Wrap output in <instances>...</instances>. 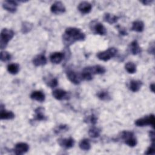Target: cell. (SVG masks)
I'll return each instance as SVG.
<instances>
[{
  "label": "cell",
  "instance_id": "33",
  "mask_svg": "<svg viewBox=\"0 0 155 155\" xmlns=\"http://www.w3.org/2000/svg\"><path fill=\"white\" fill-rule=\"evenodd\" d=\"M12 55L6 51H1V61L2 62H7L11 59Z\"/></svg>",
  "mask_w": 155,
  "mask_h": 155
},
{
  "label": "cell",
  "instance_id": "25",
  "mask_svg": "<svg viewBox=\"0 0 155 155\" xmlns=\"http://www.w3.org/2000/svg\"><path fill=\"white\" fill-rule=\"evenodd\" d=\"M97 97L101 101H109L111 100V96L109 93L106 90H101L97 93Z\"/></svg>",
  "mask_w": 155,
  "mask_h": 155
},
{
  "label": "cell",
  "instance_id": "7",
  "mask_svg": "<svg viewBox=\"0 0 155 155\" xmlns=\"http://www.w3.org/2000/svg\"><path fill=\"white\" fill-rule=\"evenodd\" d=\"M29 150V145L25 142H19L17 143L13 151L16 155H22L27 153Z\"/></svg>",
  "mask_w": 155,
  "mask_h": 155
},
{
  "label": "cell",
  "instance_id": "8",
  "mask_svg": "<svg viewBox=\"0 0 155 155\" xmlns=\"http://www.w3.org/2000/svg\"><path fill=\"white\" fill-rule=\"evenodd\" d=\"M65 7L64 4L61 1L54 2L50 7V11L51 13L55 15L62 14L65 12Z\"/></svg>",
  "mask_w": 155,
  "mask_h": 155
},
{
  "label": "cell",
  "instance_id": "23",
  "mask_svg": "<svg viewBox=\"0 0 155 155\" xmlns=\"http://www.w3.org/2000/svg\"><path fill=\"white\" fill-rule=\"evenodd\" d=\"M88 68L93 75L102 74L105 73L106 71L105 67L102 65H96L94 66L88 67Z\"/></svg>",
  "mask_w": 155,
  "mask_h": 155
},
{
  "label": "cell",
  "instance_id": "12",
  "mask_svg": "<svg viewBox=\"0 0 155 155\" xmlns=\"http://www.w3.org/2000/svg\"><path fill=\"white\" fill-rule=\"evenodd\" d=\"M58 144L62 148L69 149L72 148L74 145V140L72 137L68 138H60L58 139Z\"/></svg>",
  "mask_w": 155,
  "mask_h": 155
},
{
  "label": "cell",
  "instance_id": "14",
  "mask_svg": "<svg viewBox=\"0 0 155 155\" xmlns=\"http://www.w3.org/2000/svg\"><path fill=\"white\" fill-rule=\"evenodd\" d=\"M78 9L82 14H88L92 9V5L87 1H82L78 4Z\"/></svg>",
  "mask_w": 155,
  "mask_h": 155
},
{
  "label": "cell",
  "instance_id": "1",
  "mask_svg": "<svg viewBox=\"0 0 155 155\" xmlns=\"http://www.w3.org/2000/svg\"><path fill=\"white\" fill-rule=\"evenodd\" d=\"M85 39V35L80 28L70 27L65 29L62 35V41L66 47L78 41H83Z\"/></svg>",
  "mask_w": 155,
  "mask_h": 155
},
{
  "label": "cell",
  "instance_id": "15",
  "mask_svg": "<svg viewBox=\"0 0 155 155\" xmlns=\"http://www.w3.org/2000/svg\"><path fill=\"white\" fill-rule=\"evenodd\" d=\"M15 114L10 111L6 110L1 105V111H0V118L1 120H10L15 118Z\"/></svg>",
  "mask_w": 155,
  "mask_h": 155
},
{
  "label": "cell",
  "instance_id": "19",
  "mask_svg": "<svg viewBox=\"0 0 155 155\" xmlns=\"http://www.w3.org/2000/svg\"><path fill=\"white\" fill-rule=\"evenodd\" d=\"M129 49H130V53L133 55L139 54L142 51L141 48L139 46V43L136 40H134L130 43L129 45Z\"/></svg>",
  "mask_w": 155,
  "mask_h": 155
},
{
  "label": "cell",
  "instance_id": "18",
  "mask_svg": "<svg viewBox=\"0 0 155 155\" xmlns=\"http://www.w3.org/2000/svg\"><path fill=\"white\" fill-rule=\"evenodd\" d=\"M30 98L33 100L42 102H44L45 99V94L39 90H36L33 91L31 94H30Z\"/></svg>",
  "mask_w": 155,
  "mask_h": 155
},
{
  "label": "cell",
  "instance_id": "28",
  "mask_svg": "<svg viewBox=\"0 0 155 155\" xmlns=\"http://www.w3.org/2000/svg\"><path fill=\"white\" fill-rule=\"evenodd\" d=\"M7 71L12 74H16L19 71V65L16 63L10 64L7 67Z\"/></svg>",
  "mask_w": 155,
  "mask_h": 155
},
{
  "label": "cell",
  "instance_id": "5",
  "mask_svg": "<svg viewBox=\"0 0 155 155\" xmlns=\"http://www.w3.org/2000/svg\"><path fill=\"white\" fill-rule=\"evenodd\" d=\"M120 137L124 143L130 147H134L137 145V139L132 131H123L120 134Z\"/></svg>",
  "mask_w": 155,
  "mask_h": 155
},
{
  "label": "cell",
  "instance_id": "6",
  "mask_svg": "<svg viewBox=\"0 0 155 155\" xmlns=\"http://www.w3.org/2000/svg\"><path fill=\"white\" fill-rule=\"evenodd\" d=\"M155 117L154 115L151 114L148 116H146L143 117L139 118L135 120V125L137 127H144L147 125H151L153 127L154 126Z\"/></svg>",
  "mask_w": 155,
  "mask_h": 155
},
{
  "label": "cell",
  "instance_id": "34",
  "mask_svg": "<svg viewBox=\"0 0 155 155\" xmlns=\"http://www.w3.org/2000/svg\"><path fill=\"white\" fill-rule=\"evenodd\" d=\"M68 130V127L67 125H59L58 126H57L55 128H54V133L56 134H59L61 132L63 131H66Z\"/></svg>",
  "mask_w": 155,
  "mask_h": 155
},
{
  "label": "cell",
  "instance_id": "11",
  "mask_svg": "<svg viewBox=\"0 0 155 155\" xmlns=\"http://www.w3.org/2000/svg\"><path fill=\"white\" fill-rule=\"evenodd\" d=\"M52 95L54 99L59 101L68 99L70 97L68 92L62 89H56L53 90Z\"/></svg>",
  "mask_w": 155,
  "mask_h": 155
},
{
  "label": "cell",
  "instance_id": "13",
  "mask_svg": "<svg viewBox=\"0 0 155 155\" xmlns=\"http://www.w3.org/2000/svg\"><path fill=\"white\" fill-rule=\"evenodd\" d=\"M64 53L60 51H56L52 53L50 55V61L54 64H60L64 58Z\"/></svg>",
  "mask_w": 155,
  "mask_h": 155
},
{
  "label": "cell",
  "instance_id": "27",
  "mask_svg": "<svg viewBox=\"0 0 155 155\" xmlns=\"http://www.w3.org/2000/svg\"><path fill=\"white\" fill-rule=\"evenodd\" d=\"M79 148L84 151H88L91 148L90 140L88 139H83L79 143Z\"/></svg>",
  "mask_w": 155,
  "mask_h": 155
},
{
  "label": "cell",
  "instance_id": "22",
  "mask_svg": "<svg viewBox=\"0 0 155 155\" xmlns=\"http://www.w3.org/2000/svg\"><path fill=\"white\" fill-rule=\"evenodd\" d=\"M144 29V23L142 21L137 20L134 21L132 23V27L131 28V30L132 31L140 33L143 31Z\"/></svg>",
  "mask_w": 155,
  "mask_h": 155
},
{
  "label": "cell",
  "instance_id": "4",
  "mask_svg": "<svg viewBox=\"0 0 155 155\" xmlns=\"http://www.w3.org/2000/svg\"><path fill=\"white\" fill-rule=\"evenodd\" d=\"M117 52V49L114 47H110L105 51L99 52L97 54V57L99 60L107 62L110 60L111 58L115 57Z\"/></svg>",
  "mask_w": 155,
  "mask_h": 155
},
{
  "label": "cell",
  "instance_id": "29",
  "mask_svg": "<svg viewBox=\"0 0 155 155\" xmlns=\"http://www.w3.org/2000/svg\"><path fill=\"white\" fill-rule=\"evenodd\" d=\"M101 132V130L100 128L96 127H93L89 129L88 135L92 138H97L100 136Z\"/></svg>",
  "mask_w": 155,
  "mask_h": 155
},
{
  "label": "cell",
  "instance_id": "32",
  "mask_svg": "<svg viewBox=\"0 0 155 155\" xmlns=\"http://www.w3.org/2000/svg\"><path fill=\"white\" fill-rule=\"evenodd\" d=\"M84 121L87 123H90L92 125H95L97 121V117L94 114H91L90 116H87L85 119Z\"/></svg>",
  "mask_w": 155,
  "mask_h": 155
},
{
  "label": "cell",
  "instance_id": "31",
  "mask_svg": "<svg viewBox=\"0 0 155 155\" xmlns=\"http://www.w3.org/2000/svg\"><path fill=\"white\" fill-rule=\"evenodd\" d=\"M125 69L128 73L133 74L136 71V66L133 62H128L125 64Z\"/></svg>",
  "mask_w": 155,
  "mask_h": 155
},
{
  "label": "cell",
  "instance_id": "26",
  "mask_svg": "<svg viewBox=\"0 0 155 155\" xmlns=\"http://www.w3.org/2000/svg\"><path fill=\"white\" fill-rule=\"evenodd\" d=\"M33 24L30 22H28V21L23 22L21 25V32L23 34L28 33L31 30V29L33 28Z\"/></svg>",
  "mask_w": 155,
  "mask_h": 155
},
{
  "label": "cell",
  "instance_id": "3",
  "mask_svg": "<svg viewBox=\"0 0 155 155\" xmlns=\"http://www.w3.org/2000/svg\"><path fill=\"white\" fill-rule=\"evenodd\" d=\"M89 27L94 34L101 36H104L107 34L106 28L102 23L96 19H94L90 22Z\"/></svg>",
  "mask_w": 155,
  "mask_h": 155
},
{
  "label": "cell",
  "instance_id": "21",
  "mask_svg": "<svg viewBox=\"0 0 155 155\" xmlns=\"http://www.w3.org/2000/svg\"><path fill=\"white\" fill-rule=\"evenodd\" d=\"M104 21L110 24H113L117 22L119 17L109 13H105L103 17Z\"/></svg>",
  "mask_w": 155,
  "mask_h": 155
},
{
  "label": "cell",
  "instance_id": "37",
  "mask_svg": "<svg viewBox=\"0 0 155 155\" xmlns=\"http://www.w3.org/2000/svg\"><path fill=\"white\" fill-rule=\"evenodd\" d=\"M148 52L150 54H154V42L150 43V46L148 48Z\"/></svg>",
  "mask_w": 155,
  "mask_h": 155
},
{
  "label": "cell",
  "instance_id": "36",
  "mask_svg": "<svg viewBox=\"0 0 155 155\" xmlns=\"http://www.w3.org/2000/svg\"><path fill=\"white\" fill-rule=\"evenodd\" d=\"M117 30L119 32V33L121 35H124V36H125V35H128V33L127 32V30L125 28L120 26V25H117Z\"/></svg>",
  "mask_w": 155,
  "mask_h": 155
},
{
  "label": "cell",
  "instance_id": "16",
  "mask_svg": "<svg viewBox=\"0 0 155 155\" xmlns=\"http://www.w3.org/2000/svg\"><path fill=\"white\" fill-rule=\"evenodd\" d=\"M47 58L46 57L42 54H38L35 56L32 60V62L34 65L36 67H39L44 65L47 64Z\"/></svg>",
  "mask_w": 155,
  "mask_h": 155
},
{
  "label": "cell",
  "instance_id": "35",
  "mask_svg": "<svg viewBox=\"0 0 155 155\" xmlns=\"http://www.w3.org/2000/svg\"><path fill=\"white\" fill-rule=\"evenodd\" d=\"M145 154H155V147H154V142H152L151 145L147 148Z\"/></svg>",
  "mask_w": 155,
  "mask_h": 155
},
{
  "label": "cell",
  "instance_id": "24",
  "mask_svg": "<svg viewBox=\"0 0 155 155\" xmlns=\"http://www.w3.org/2000/svg\"><path fill=\"white\" fill-rule=\"evenodd\" d=\"M81 77L82 79H84L85 81H91L93 79V74L91 73V72L90 71L88 67H85L82 71V73L81 74Z\"/></svg>",
  "mask_w": 155,
  "mask_h": 155
},
{
  "label": "cell",
  "instance_id": "2",
  "mask_svg": "<svg viewBox=\"0 0 155 155\" xmlns=\"http://www.w3.org/2000/svg\"><path fill=\"white\" fill-rule=\"evenodd\" d=\"M15 35V32L8 28H3L1 31V41H0V47L1 50L4 49L8 42L13 38Z\"/></svg>",
  "mask_w": 155,
  "mask_h": 155
},
{
  "label": "cell",
  "instance_id": "17",
  "mask_svg": "<svg viewBox=\"0 0 155 155\" xmlns=\"http://www.w3.org/2000/svg\"><path fill=\"white\" fill-rule=\"evenodd\" d=\"M35 115L33 117L34 120H45L47 119L46 116L44 114V108L41 107H39L35 110Z\"/></svg>",
  "mask_w": 155,
  "mask_h": 155
},
{
  "label": "cell",
  "instance_id": "39",
  "mask_svg": "<svg viewBox=\"0 0 155 155\" xmlns=\"http://www.w3.org/2000/svg\"><path fill=\"white\" fill-rule=\"evenodd\" d=\"M141 3H142L143 5H151L153 2V1H150V0H144V1H140Z\"/></svg>",
  "mask_w": 155,
  "mask_h": 155
},
{
  "label": "cell",
  "instance_id": "20",
  "mask_svg": "<svg viewBox=\"0 0 155 155\" xmlns=\"http://www.w3.org/2000/svg\"><path fill=\"white\" fill-rule=\"evenodd\" d=\"M142 85V82L139 80H131L128 85L129 89L133 92L138 91Z\"/></svg>",
  "mask_w": 155,
  "mask_h": 155
},
{
  "label": "cell",
  "instance_id": "9",
  "mask_svg": "<svg viewBox=\"0 0 155 155\" xmlns=\"http://www.w3.org/2000/svg\"><path fill=\"white\" fill-rule=\"evenodd\" d=\"M66 76L67 79L73 84L78 85L81 83V77L79 76L76 72L72 70H67L66 71Z\"/></svg>",
  "mask_w": 155,
  "mask_h": 155
},
{
  "label": "cell",
  "instance_id": "40",
  "mask_svg": "<svg viewBox=\"0 0 155 155\" xmlns=\"http://www.w3.org/2000/svg\"><path fill=\"white\" fill-rule=\"evenodd\" d=\"M150 88L151 91L153 93L154 92V83H152V84H150Z\"/></svg>",
  "mask_w": 155,
  "mask_h": 155
},
{
  "label": "cell",
  "instance_id": "30",
  "mask_svg": "<svg viewBox=\"0 0 155 155\" xmlns=\"http://www.w3.org/2000/svg\"><path fill=\"white\" fill-rule=\"evenodd\" d=\"M44 81L45 82V84L50 88H54L56 87L58 84V81L56 78H45Z\"/></svg>",
  "mask_w": 155,
  "mask_h": 155
},
{
  "label": "cell",
  "instance_id": "10",
  "mask_svg": "<svg viewBox=\"0 0 155 155\" xmlns=\"http://www.w3.org/2000/svg\"><path fill=\"white\" fill-rule=\"evenodd\" d=\"M18 5V2L13 0L4 1L2 3V7L5 10L12 13L16 12Z\"/></svg>",
  "mask_w": 155,
  "mask_h": 155
},
{
  "label": "cell",
  "instance_id": "38",
  "mask_svg": "<svg viewBox=\"0 0 155 155\" xmlns=\"http://www.w3.org/2000/svg\"><path fill=\"white\" fill-rule=\"evenodd\" d=\"M149 136L150 137V140L151 141V142H154V131H150L149 132Z\"/></svg>",
  "mask_w": 155,
  "mask_h": 155
}]
</instances>
